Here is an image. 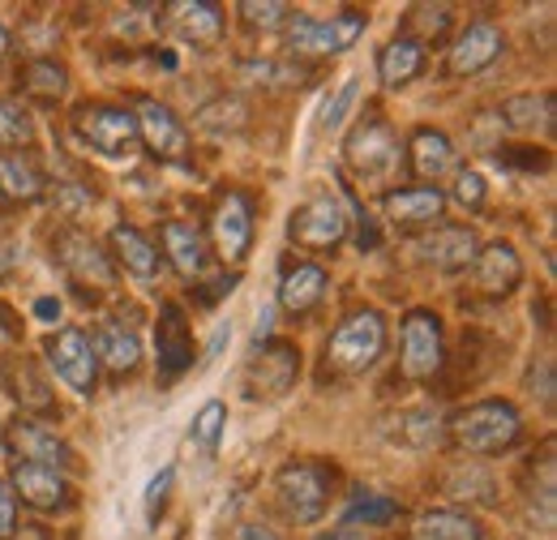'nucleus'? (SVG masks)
Returning a JSON list of instances; mask_svg holds the SVG:
<instances>
[{
	"label": "nucleus",
	"instance_id": "a19ab883",
	"mask_svg": "<svg viewBox=\"0 0 557 540\" xmlns=\"http://www.w3.org/2000/svg\"><path fill=\"white\" fill-rule=\"evenodd\" d=\"M227 339H232V322H223V327L214 331V339H210V360L223 352V343H227Z\"/></svg>",
	"mask_w": 557,
	"mask_h": 540
},
{
	"label": "nucleus",
	"instance_id": "e433bc0d",
	"mask_svg": "<svg viewBox=\"0 0 557 540\" xmlns=\"http://www.w3.org/2000/svg\"><path fill=\"white\" fill-rule=\"evenodd\" d=\"M172 480H176V472H172V468H159V476L146 484V498H141V502H146V519H150V524L163 515V502H168Z\"/></svg>",
	"mask_w": 557,
	"mask_h": 540
},
{
	"label": "nucleus",
	"instance_id": "0eeeda50",
	"mask_svg": "<svg viewBox=\"0 0 557 540\" xmlns=\"http://www.w3.org/2000/svg\"><path fill=\"white\" fill-rule=\"evenodd\" d=\"M287 236H292L296 245H309V249H331V245H339V241L348 236V214H344L339 198L322 194V198L305 202L292 214Z\"/></svg>",
	"mask_w": 557,
	"mask_h": 540
},
{
	"label": "nucleus",
	"instance_id": "7ed1b4c3",
	"mask_svg": "<svg viewBox=\"0 0 557 540\" xmlns=\"http://www.w3.org/2000/svg\"><path fill=\"white\" fill-rule=\"evenodd\" d=\"M278 502L292 524H318L331 506V480L318 464H287L278 472Z\"/></svg>",
	"mask_w": 557,
	"mask_h": 540
},
{
	"label": "nucleus",
	"instance_id": "412c9836",
	"mask_svg": "<svg viewBox=\"0 0 557 540\" xmlns=\"http://www.w3.org/2000/svg\"><path fill=\"white\" fill-rule=\"evenodd\" d=\"M163 245H168V262L181 270L185 279H202L210 270L207 241L189 223H163Z\"/></svg>",
	"mask_w": 557,
	"mask_h": 540
},
{
	"label": "nucleus",
	"instance_id": "6ab92c4d",
	"mask_svg": "<svg viewBox=\"0 0 557 540\" xmlns=\"http://www.w3.org/2000/svg\"><path fill=\"white\" fill-rule=\"evenodd\" d=\"M417 254L442 270H463L476 258V241L468 228H433L417 245Z\"/></svg>",
	"mask_w": 557,
	"mask_h": 540
},
{
	"label": "nucleus",
	"instance_id": "bb28decb",
	"mask_svg": "<svg viewBox=\"0 0 557 540\" xmlns=\"http://www.w3.org/2000/svg\"><path fill=\"white\" fill-rule=\"evenodd\" d=\"M417 540H485L481 524L459 511H424L412 528Z\"/></svg>",
	"mask_w": 557,
	"mask_h": 540
},
{
	"label": "nucleus",
	"instance_id": "a18cd8bd",
	"mask_svg": "<svg viewBox=\"0 0 557 540\" xmlns=\"http://www.w3.org/2000/svg\"><path fill=\"white\" fill-rule=\"evenodd\" d=\"M4 48H9V35H4V26H0V57H4Z\"/></svg>",
	"mask_w": 557,
	"mask_h": 540
},
{
	"label": "nucleus",
	"instance_id": "39448f33",
	"mask_svg": "<svg viewBox=\"0 0 557 540\" xmlns=\"http://www.w3.org/2000/svg\"><path fill=\"white\" fill-rule=\"evenodd\" d=\"M48 360L57 369V378L77 391V395H90L95 382H99V360H95V347H90V335L77 331V327H65L48 339Z\"/></svg>",
	"mask_w": 557,
	"mask_h": 540
},
{
	"label": "nucleus",
	"instance_id": "20e7f679",
	"mask_svg": "<svg viewBox=\"0 0 557 540\" xmlns=\"http://www.w3.org/2000/svg\"><path fill=\"white\" fill-rule=\"evenodd\" d=\"M360 30H364V13H339V17H326V22L292 17L287 48L296 57H335V52H344L360 39Z\"/></svg>",
	"mask_w": 557,
	"mask_h": 540
},
{
	"label": "nucleus",
	"instance_id": "cd10ccee",
	"mask_svg": "<svg viewBox=\"0 0 557 540\" xmlns=\"http://www.w3.org/2000/svg\"><path fill=\"white\" fill-rule=\"evenodd\" d=\"M412 163H417L420 176H429V181L455 172V146H450V137L437 134V130H417L412 134Z\"/></svg>",
	"mask_w": 557,
	"mask_h": 540
},
{
	"label": "nucleus",
	"instance_id": "a878e982",
	"mask_svg": "<svg viewBox=\"0 0 557 540\" xmlns=\"http://www.w3.org/2000/svg\"><path fill=\"white\" fill-rule=\"evenodd\" d=\"M442 210H446V198H442L433 185L386 194V214H391L395 223H429V219H437Z\"/></svg>",
	"mask_w": 557,
	"mask_h": 540
},
{
	"label": "nucleus",
	"instance_id": "ea45409f",
	"mask_svg": "<svg viewBox=\"0 0 557 540\" xmlns=\"http://www.w3.org/2000/svg\"><path fill=\"white\" fill-rule=\"evenodd\" d=\"M13 524H17V502H13V489L0 480V540L13 537Z\"/></svg>",
	"mask_w": 557,
	"mask_h": 540
},
{
	"label": "nucleus",
	"instance_id": "58836bf2",
	"mask_svg": "<svg viewBox=\"0 0 557 540\" xmlns=\"http://www.w3.org/2000/svg\"><path fill=\"white\" fill-rule=\"evenodd\" d=\"M455 198H459V206H468V210H481L485 206V176L481 172H459Z\"/></svg>",
	"mask_w": 557,
	"mask_h": 540
},
{
	"label": "nucleus",
	"instance_id": "9d476101",
	"mask_svg": "<svg viewBox=\"0 0 557 540\" xmlns=\"http://www.w3.org/2000/svg\"><path fill=\"white\" fill-rule=\"evenodd\" d=\"M4 446L17 455V464H44V468H57V472L70 464V446L61 442V433H52L48 425L26 420V416H17L9 425Z\"/></svg>",
	"mask_w": 557,
	"mask_h": 540
},
{
	"label": "nucleus",
	"instance_id": "2f4dec72",
	"mask_svg": "<svg viewBox=\"0 0 557 540\" xmlns=\"http://www.w3.org/2000/svg\"><path fill=\"white\" fill-rule=\"evenodd\" d=\"M35 121L17 99H0V146H30Z\"/></svg>",
	"mask_w": 557,
	"mask_h": 540
},
{
	"label": "nucleus",
	"instance_id": "6e6552de",
	"mask_svg": "<svg viewBox=\"0 0 557 540\" xmlns=\"http://www.w3.org/2000/svg\"><path fill=\"white\" fill-rule=\"evenodd\" d=\"M296 373H300V352H296L292 343H271V347L249 365V373H245V395H249V400H278V395L292 391Z\"/></svg>",
	"mask_w": 557,
	"mask_h": 540
},
{
	"label": "nucleus",
	"instance_id": "c85d7f7f",
	"mask_svg": "<svg viewBox=\"0 0 557 540\" xmlns=\"http://www.w3.org/2000/svg\"><path fill=\"white\" fill-rule=\"evenodd\" d=\"M39 189H44V176L35 172L30 159H22V155H0V194H4V198L30 202V198H39Z\"/></svg>",
	"mask_w": 557,
	"mask_h": 540
},
{
	"label": "nucleus",
	"instance_id": "72a5a7b5",
	"mask_svg": "<svg viewBox=\"0 0 557 540\" xmlns=\"http://www.w3.org/2000/svg\"><path fill=\"white\" fill-rule=\"evenodd\" d=\"M395 511H399L395 502H386V498H377V493H364V489H360V493L351 498V506L344 511V519H348V524H391V519H395Z\"/></svg>",
	"mask_w": 557,
	"mask_h": 540
},
{
	"label": "nucleus",
	"instance_id": "f704fd0d",
	"mask_svg": "<svg viewBox=\"0 0 557 540\" xmlns=\"http://www.w3.org/2000/svg\"><path fill=\"white\" fill-rule=\"evenodd\" d=\"M356 90H360V82L348 77V82L335 90V99H326V108H322V130H326V134H331V130H339V125L348 121L351 103H356Z\"/></svg>",
	"mask_w": 557,
	"mask_h": 540
},
{
	"label": "nucleus",
	"instance_id": "9b49d317",
	"mask_svg": "<svg viewBox=\"0 0 557 540\" xmlns=\"http://www.w3.org/2000/svg\"><path fill=\"white\" fill-rule=\"evenodd\" d=\"M344 155H348V163L356 172H364V176H386V172L395 168V159H399V142H395V134H391L382 121H364V125L348 137Z\"/></svg>",
	"mask_w": 557,
	"mask_h": 540
},
{
	"label": "nucleus",
	"instance_id": "5701e85b",
	"mask_svg": "<svg viewBox=\"0 0 557 540\" xmlns=\"http://www.w3.org/2000/svg\"><path fill=\"white\" fill-rule=\"evenodd\" d=\"M420 69H424V48H420L417 39H395V44H386L382 48V57H377V77H382V86H408L412 77H420Z\"/></svg>",
	"mask_w": 557,
	"mask_h": 540
},
{
	"label": "nucleus",
	"instance_id": "f3484780",
	"mask_svg": "<svg viewBox=\"0 0 557 540\" xmlns=\"http://www.w3.org/2000/svg\"><path fill=\"white\" fill-rule=\"evenodd\" d=\"M9 489H17L22 502L35 506V511H57V506H65V498H70L65 476L57 472V468H44V464H17Z\"/></svg>",
	"mask_w": 557,
	"mask_h": 540
},
{
	"label": "nucleus",
	"instance_id": "1a4fd4ad",
	"mask_svg": "<svg viewBox=\"0 0 557 540\" xmlns=\"http://www.w3.org/2000/svg\"><path fill=\"white\" fill-rule=\"evenodd\" d=\"M442 369V322L429 309H412L404 318V373L433 378Z\"/></svg>",
	"mask_w": 557,
	"mask_h": 540
},
{
	"label": "nucleus",
	"instance_id": "c9c22d12",
	"mask_svg": "<svg viewBox=\"0 0 557 540\" xmlns=\"http://www.w3.org/2000/svg\"><path fill=\"white\" fill-rule=\"evenodd\" d=\"M412 26H417L424 39H442L446 26H450V9H442V4H420V9H412Z\"/></svg>",
	"mask_w": 557,
	"mask_h": 540
},
{
	"label": "nucleus",
	"instance_id": "4c0bfd02",
	"mask_svg": "<svg viewBox=\"0 0 557 540\" xmlns=\"http://www.w3.org/2000/svg\"><path fill=\"white\" fill-rule=\"evenodd\" d=\"M240 13H245L253 26H267V30H271V26H278V22L287 17V4H278V0H262V4H258V0H245Z\"/></svg>",
	"mask_w": 557,
	"mask_h": 540
},
{
	"label": "nucleus",
	"instance_id": "f03ea898",
	"mask_svg": "<svg viewBox=\"0 0 557 540\" xmlns=\"http://www.w3.org/2000/svg\"><path fill=\"white\" fill-rule=\"evenodd\" d=\"M386 347V322L382 314L373 309H356L339 322V331L331 339V360L344 369V373H360L369 369Z\"/></svg>",
	"mask_w": 557,
	"mask_h": 540
},
{
	"label": "nucleus",
	"instance_id": "393cba45",
	"mask_svg": "<svg viewBox=\"0 0 557 540\" xmlns=\"http://www.w3.org/2000/svg\"><path fill=\"white\" fill-rule=\"evenodd\" d=\"M112 249H116L121 267L129 270V274H138V279H154V274H159V249L141 236L138 228L116 223V228H112Z\"/></svg>",
	"mask_w": 557,
	"mask_h": 540
},
{
	"label": "nucleus",
	"instance_id": "423d86ee",
	"mask_svg": "<svg viewBox=\"0 0 557 540\" xmlns=\"http://www.w3.org/2000/svg\"><path fill=\"white\" fill-rule=\"evenodd\" d=\"M77 130H82V137H86L99 155H108V159L134 155L141 142L138 121H134V112H125V108H86V112L77 116Z\"/></svg>",
	"mask_w": 557,
	"mask_h": 540
},
{
	"label": "nucleus",
	"instance_id": "a211bd4d",
	"mask_svg": "<svg viewBox=\"0 0 557 540\" xmlns=\"http://www.w3.org/2000/svg\"><path fill=\"white\" fill-rule=\"evenodd\" d=\"M61 262H65V270H70L77 283H90V287H108L116 279V267L103 258V249L95 241L77 236V232H70L61 241Z\"/></svg>",
	"mask_w": 557,
	"mask_h": 540
},
{
	"label": "nucleus",
	"instance_id": "f257e3e1",
	"mask_svg": "<svg viewBox=\"0 0 557 540\" xmlns=\"http://www.w3.org/2000/svg\"><path fill=\"white\" fill-rule=\"evenodd\" d=\"M450 433L472 455H502V451H510L519 442L523 420H519V412L510 404L485 400V404H472L468 412H459L455 425H450Z\"/></svg>",
	"mask_w": 557,
	"mask_h": 540
},
{
	"label": "nucleus",
	"instance_id": "2eb2a0df",
	"mask_svg": "<svg viewBox=\"0 0 557 540\" xmlns=\"http://www.w3.org/2000/svg\"><path fill=\"white\" fill-rule=\"evenodd\" d=\"M154 343H159V369L163 378H181L189 365H194V335L185 327V314L176 305H163L159 314V331H154Z\"/></svg>",
	"mask_w": 557,
	"mask_h": 540
},
{
	"label": "nucleus",
	"instance_id": "c756f323",
	"mask_svg": "<svg viewBox=\"0 0 557 540\" xmlns=\"http://www.w3.org/2000/svg\"><path fill=\"white\" fill-rule=\"evenodd\" d=\"M223 429H227V404L223 400H207V404L198 407L194 425H189V442L202 446V451H214Z\"/></svg>",
	"mask_w": 557,
	"mask_h": 540
},
{
	"label": "nucleus",
	"instance_id": "79ce46f5",
	"mask_svg": "<svg viewBox=\"0 0 557 540\" xmlns=\"http://www.w3.org/2000/svg\"><path fill=\"white\" fill-rule=\"evenodd\" d=\"M240 540H275V537H271L267 528H258V524H245V528H240Z\"/></svg>",
	"mask_w": 557,
	"mask_h": 540
},
{
	"label": "nucleus",
	"instance_id": "473e14b6",
	"mask_svg": "<svg viewBox=\"0 0 557 540\" xmlns=\"http://www.w3.org/2000/svg\"><path fill=\"white\" fill-rule=\"evenodd\" d=\"M506 116H510L519 130H532L536 121H541V125H554V95H523V99H510V103H506Z\"/></svg>",
	"mask_w": 557,
	"mask_h": 540
},
{
	"label": "nucleus",
	"instance_id": "7c9ffc66",
	"mask_svg": "<svg viewBox=\"0 0 557 540\" xmlns=\"http://www.w3.org/2000/svg\"><path fill=\"white\" fill-rule=\"evenodd\" d=\"M22 82H26V90H35V95H44V99H61L65 95V86H70V73L57 65V61H48V57H39V61H30L26 73H22Z\"/></svg>",
	"mask_w": 557,
	"mask_h": 540
},
{
	"label": "nucleus",
	"instance_id": "ddd939ff",
	"mask_svg": "<svg viewBox=\"0 0 557 540\" xmlns=\"http://www.w3.org/2000/svg\"><path fill=\"white\" fill-rule=\"evenodd\" d=\"M502 52H506L502 30L493 22H472V26H463V35L450 48V69L463 73V77H472V73H485Z\"/></svg>",
	"mask_w": 557,
	"mask_h": 540
},
{
	"label": "nucleus",
	"instance_id": "aec40b11",
	"mask_svg": "<svg viewBox=\"0 0 557 540\" xmlns=\"http://www.w3.org/2000/svg\"><path fill=\"white\" fill-rule=\"evenodd\" d=\"M168 17H172L176 35L189 39V44H214L223 35V13L210 0H176L168 9Z\"/></svg>",
	"mask_w": 557,
	"mask_h": 540
},
{
	"label": "nucleus",
	"instance_id": "f8f14e48",
	"mask_svg": "<svg viewBox=\"0 0 557 540\" xmlns=\"http://www.w3.org/2000/svg\"><path fill=\"white\" fill-rule=\"evenodd\" d=\"M138 137L159 155V159H181L189 150V134L185 125L176 121V112L168 103H154V99H141L138 103Z\"/></svg>",
	"mask_w": 557,
	"mask_h": 540
},
{
	"label": "nucleus",
	"instance_id": "dca6fc26",
	"mask_svg": "<svg viewBox=\"0 0 557 540\" xmlns=\"http://www.w3.org/2000/svg\"><path fill=\"white\" fill-rule=\"evenodd\" d=\"M472 274H476V287L485 292V296H506V292H515L519 287V279H523V262H519V254L510 249V245H488L481 249L476 258H472Z\"/></svg>",
	"mask_w": 557,
	"mask_h": 540
},
{
	"label": "nucleus",
	"instance_id": "37998d69",
	"mask_svg": "<svg viewBox=\"0 0 557 540\" xmlns=\"http://www.w3.org/2000/svg\"><path fill=\"white\" fill-rule=\"evenodd\" d=\"M35 314H39V318H61V305H57V300H39Z\"/></svg>",
	"mask_w": 557,
	"mask_h": 540
},
{
	"label": "nucleus",
	"instance_id": "4be33fe9",
	"mask_svg": "<svg viewBox=\"0 0 557 540\" xmlns=\"http://www.w3.org/2000/svg\"><path fill=\"white\" fill-rule=\"evenodd\" d=\"M326 292V270L322 267H296L283 274L278 283V305L287 314H309Z\"/></svg>",
	"mask_w": 557,
	"mask_h": 540
},
{
	"label": "nucleus",
	"instance_id": "4468645a",
	"mask_svg": "<svg viewBox=\"0 0 557 540\" xmlns=\"http://www.w3.org/2000/svg\"><path fill=\"white\" fill-rule=\"evenodd\" d=\"M214 241H219V254L227 262H240L249 254V241H253V210L240 194H223V202L214 206Z\"/></svg>",
	"mask_w": 557,
	"mask_h": 540
},
{
	"label": "nucleus",
	"instance_id": "c03bdc74",
	"mask_svg": "<svg viewBox=\"0 0 557 540\" xmlns=\"http://www.w3.org/2000/svg\"><path fill=\"white\" fill-rule=\"evenodd\" d=\"M322 540H364V537H356V532H348V528H339V532H331V537H322Z\"/></svg>",
	"mask_w": 557,
	"mask_h": 540
},
{
	"label": "nucleus",
	"instance_id": "b1692460",
	"mask_svg": "<svg viewBox=\"0 0 557 540\" xmlns=\"http://www.w3.org/2000/svg\"><path fill=\"white\" fill-rule=\"evenodd\" d=\"M90 347H95V360L108 365L112 373H129L141 360L138 335L125 331V327H99V335L90 339Z\"/></svg>",
	"mask_w": 557,
	"mask_h": 540
}]
</instances>
